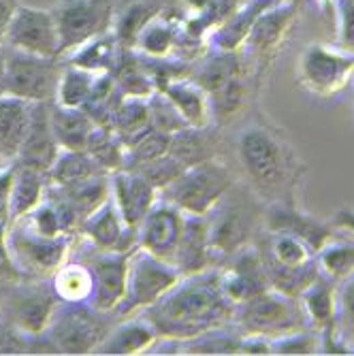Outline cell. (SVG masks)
Here are the masks:
<instances>
[{"instance_id":"1","label":"cell","mask_w":354,"mask_h":356,"mask_svg":"<svg viewBox=\"0 0 354 356\" xmlns=\"http://www.w3.org/2000/svg\"><path fill=\"white\" fill-rule=\"evenodd\" d=\"M141 316L152 322L160 339L188 341L216 329H227L235 316V303L224 295L218 269H209L182 275L169 293L143 309Z\"/></svg>"},{"instance_id":"20","label":"cell","mask_w":354,"mask_h":356,"mask_svg":"<svg viewBox=\"0 0 354 356\" xmlns=\"http://www.w3.org/2000/svg\"><path fill=\"white\" fill-rule=\"evenodd\" d=\"M49 107L51 103H32L28 135L19 147V154L15 156L17 165L37 169L41 173H47L51 169L56 156L60 154V145L51 131Z\"/></svg>"},{"instance_id":"14","label":"cell","mask_w":354,"mask_h":356,"mask_svg":"<svg viewBox=\"0 0 354 356\" xmlns=\"http://www.w3.org/2000/svg\"><path fill=\"white\" fill-rule=\"evenodd\" d=\"M209 245L216 261H227L237 252L250 245L254 231V213L239 203L229 201V194L220 201V205L207 213Z\"/></svg>"},{"instance_id":"17","label":"cell","mask_w":354,"mask_h":356,"mask_svg":"<svg viewBox=\"0 0 354 356\" xmlns=\"http://www.w3.org/2000/svg\"><path fill=\"white\" fill-rule=\"evenodd\" d=\"M218 275L224 295L235 303V307L271 288L259 250L250 245L227 258V265L218 269Z\"/></svg>"},{"instance_id":"35","label":"cell","mask_w":354,"mask_h":356,"mask_svg":"<svg viewBox=\"0 0 354 356\" xmlns=\"http://www.w3.org/2000/svg\"><path fill=\"white\" fill-rule=\"evenodd\" d=\"M96 77H99V73H90L86 69H79V67H73V64L64 62L54 103H58L62 107H79L81 109L90 99Z\"/></svg>"},{"instance_id":"23","label":"cell","mask_w":354,"mask_h":356,"mask_svg":"<svg viewBox=\"0 0 354 356\" xmlns=\"http://www.w3.org/2000/svg\"><path fill=\"white\" fill-rule=\"evenodd\" d=\"M158 331L141 314L118 320L94 354H139L158 343Z\"/></svg>"},{"instance_id":"38","label":"cell","mask_w":354,"mask_h":356,"mask_svg":"<svg viewBox=\"0 0 354 356\" xmlns=\"http://www.w3.org/2000/svg\"><path fill=\"white\" fill-rule=\"evenodd\" d=\"M147 103H150V115H152V128H154V131L173 137V135L182 133L184 128H188L186 120L179 115L175 105L167 99L163 92L152 94L147 99Z\"/></svg>"},{"instance_id":"40","label":"cell","mask_w":354,"mask_h":356,"mask_svg":"<svg viewBox=\"0 0 354 356\" xmlns=\"http://www.w3.org/2000/svg\"><path fill=\"white\" fill-rule=\"evenodd\" d=\"M30 339L19 333L11 322L0 314V354H17L28 350Z\"/></svg>"},{"instance_id":"31","label":"cell","mask_w":354,"mask_h":356,"mask_svg":"<svg viewBox=\"0 0 354 356\" xmlns=\"http://www.w3.org/2000/svg\"><path fill=\"white\" fill-rule=\"evenodd\" d=\"M177 41H179V35H177L175 24L167 15L158 13L139 32L135 49L141 56L163 60V58H171L173 54L177 56Z\"/></svg>"},{"instance_id":"12","label":"cell","mask_w":354,"mask_h":356,"mask_svg":"<svg viewBox=\"0 0 354 356\" xmlns=\"http://www.w3.org/2000/svg\"><path fill=\"white\" fill-rule=\"evenodd\" d=\"M299 83L314 96L331 99L348 88L354 77V56L339 47L312 43L303 49L297 64Z\"/></svg>"},{"instance_id":"47","label":"cell","mask_w":354,"mask_h":356,"mask_svg":"<svg viewBox=\"0 0 354 356\" xmlns=\"http://www.w3.org/2000/svg\"><path fill=\"white\" fill-rule=\"evenodd\" d=\"M284 3H295V0H284Z\"/></svg>"},{"instance_id":"2","label":"cell","mask_w":354,"mask_h":356,"mask_svg":"<svg viewBox=\"0 0 354 356\" xmlns=\"http://www.w3.org/2000/svg\"><path fill=\"white\" fill-rule=\"evenodd\" d=\"M233 325L243 337H263L269 341L312 329L299 297L269 288L235 307Z\"/></svg>"},{"instance_id":"28","label":"cell","mask_w":354,"mask_h":356,"mask_svg":"<svg viewBox=\"0 0 354 356\" xmlns=\"http://www.w3.org/2000/svg\"><path fill=\"white\" fill-rule=\"evenodd\" d=\"M122 51L124 49L120 47L113 30H107L103 35L88 41L86 45H81L79 49H75L73 54H69L64 58V62L86 69L90 73H113L122 58Z\"/></svg>"},{"instance_id":"11","label":"cell","mask_w":354,"mask_h":356,"mask_svg":"<svg viewBox=\"0 0 354 356\" xmlns=\"http://www.w3.org/2000/svg\"><path fill=\"white\" fill-rule=\"evenodd\" d=\"M77 250H71V258L81 261L90 273H92V297L90 305L103 314L115 312V307L122 303L126 295V265L128 254L118 252H105L90 245L79 237V243H75Z\"/></svg>"},{"instance_id":"6","label":"cell","mask_w":354,"mask_h":356,"mask_svg":"<svg viewBox=\"0 0 354 356\" xmlns=\"http://www.w3.org/2000/svg\"><path fill=\"white\" fill-rule=\"evenodd\" d=\"M75 237H45L24 220L9 222L7 248L13 267L24 280H47L71 258Z\"/></svg>"},{"instance_id":"44","label":"cell","mask_w":354,"mask_h":356,"mask_svg":"<svg viewBox=\"0 0 354 356\" xmlns=\"http://www.w3.org/2000/svg\"><path fill=\"white\" fill-rule=\"evenodd\" d=\"M333 229H339V231H348L352 237H354V211L352 209H341L333 216V222H331Z\"/></svg>"},{"instance_id":"36","label":"cell","mask_w":354,"mask_h":356,"mask_svg":"<svg viewBox=\"0 0 354 356\" xmlns=\"http://www.w3.org/2000/svg\"><path fill=\"white\" fill-rule=\"evenodd\" d=\"M318 269L325 277L339 284L354 275V241L329 239V243L316 254Z\"/></svg>"},{"instance_id":"15","label":"cell","mask_w":354,"mask_h":356,"mask_svg":"<svg viewBox=\"0 0 354 356\" xmlns=\"http://www.w3.org/2000/svg\"><path fill=\"white\" fill-rule=\"evenodd\" d=\"M184 226L186 213L158 197L156 205L137 226V245L173 265Z\"/></svg>"},{"instance_id":"9","label":"cell","mask_w":354,"mask_h":356,"mask_svg":"<svg viewBox=\"0 0 354 356\" xmlns=\"http://www.w3.org/2000/svg\"><path fill=\"white\" fill-rule=\"evenodd\" d=\"M64 62L60 58H45L35 54H24L7 49V73L5 94L17 96L28 103H51Z\"/></svg>"},{"instance_id":"37","label":"cell","mask_w":354,"mask_h":356,"mask_svg":"<svg viewBox=\"0 0 354 356\" xmlns=\"http://www.w3.org/2000/svg\"><path fill=\"white\" fill-rule=\"evenodd\" d=\"M335 335L346 350L354 348V275L337 284Z\"/></svg>"},{"instance_id":"4","label":"cell","mask_w":354,"mask_h":356,"mask_svg":"<svg viewBox=\"0 0 354 356\" xmlns=\"http://www.w3.org/2000/svg\"><path fill=\"white\" fill-rule=\"evenodd\" d=\"M179 280L182 273L177 271L175 265L137 245L133 252H128L126 295L122 303L115 307L113 318L124 320L141 314L143 309L154 305L160 297H165Z\"/></svg>"},{"instance_id":"30","label":"cell","mask_w":354,"mask_h":356,"mask_svg":"<svg viewBox=\"0 0 354 356\" xmlns=\"http://www.w3.org/2000/svg\"><path fill=\"white\" fill-rule=\"evenodd\" d=\"M47 173H41L37 169H28L15 163V177L11 188V218L9 222H15L24 216H28L32 209H37L45 194H47Z\"/></svg>"},{"instance_id":"24","label":"cell","mask_w":354,"mask_h":356,"mask_svg":"<svg viewBox=\"0 0 354 356\" xmlns=\"http://www.w3.org/2000/svg\"><path fill=\"white\" fill-rule=\"evenodd\" d=\"M303 312L307 316L309 327L323 335L335 331V314H337V284L320 273L314 284H309L299 297Z\"/></svg>"},{"instance_id":"19","label":"cell","mask_w":354,"mask_h":356,"mask_svg":"<svg viewBox=\"0 0 354 356\" xmlns=\"http://www.w3.org/2000/svg\"><path fill=\"white\" fill-rule=\"evenodd\" d=\"M111 181V201L128 226H137L156 205L160 190L139 171L120 169L109 175Z\"/></svg>"},{"instance_id":"16","label":"cell","mask_w":354,"mask_h":356,"mask_svg":"<svg viewBox=\"0 0 354 356\" xmlns=\"http://www.w3.org/2000/svg\"><path fill=\"white\" fill-rule=\"evenodd\" d=\"M297 19L295 3H280L267 9L259 19L254 22L248 39L241 45L243 60H250L256 67H263V62L271 60L288 37L293 24Z\"/></svg>"},{"instance_id":"42","label":"cell","mask_w":354,"mask_h":356,"mask_svg":"<svg viewBox=\"0 0 354 356\" xmlns=\"http://www.w3.org/2000/svg\"><path fill=\"white\" fill-rule=\"evenodd\" d=\"M7 229H9V222L0 224V280H5L9 284L22 282L24 277L17 273V269L13 267V261L9 256V248H7Z\"/></svg>"},{"instance_id":"3","label":"cell","mask_w":354,"mask_h":356,"mask_svg":"<svg viewBox=\"0 0 354 356\" xmlns=\"http://www.w3.org/2000/svg\"><path fill=\"white\" fill-rule=\"evenodd\" d=\"M237 156L250 181L261 192H275L293 184L297 160L275 135L261 126H252L237 139Z\"/></svg>"},{"instance_id":"41","label":"cell","mask_w":354,"mask_h":356,"mask_svg":"<svg viewBox=\"0 0 354 356\" xmlns=\"http://www.w3.org/2000/svg\"><path fill=\"white\" fill-rule=\"evenodd\" d=\"M15 177V160L5 167H0V224L11 218V188Z\"/></svg>"},{"instance_id":"18","label":"cell","mask_w":354,"mask_h":356,"mask_svg":"<svg viewBox=\"0 0 354 356\" xmlns=\"http://www.w3.org/2000/svg\"><path fill=\"white\" fill-rule=\"evenodd\" d=\"M77 237L105 252L128 254L137 248V229L124 222L111 199L83 220Z\"/></svg>"},{"instance_id":"43","label":"cell","mask_w":354,"mask_h":356,"mask_svg":"<svg viewBox=\"0 0 354 356\" xmlns=\"http://www.w3.org/2000/svg\"><path fill=\"white\" fill-rule=\"evenodd\" d=\"M17 11V3L15 0H0V45H3V39H5V32L13 19Z\"/></svg>"},{"instance_id":"7","label":"cell","mask_w":354,"mask_h":356,"mask_svg":"<svg viewBox=\"0 0 354 356\" xmlns=\"http://www.w3.org/2000/svg\"><path fill=\"white\" fill-rule=\"evenodd\" d=\"M111 314L94 309L90 303H62L56 307L47 331L51 348L62 354H88L101 346L113 327Z\"/></svg>"},{"instance_id":"25","label":"cell","mask_w":354,"mask_h":356,"mask_svg":"<svg viewBox=\"0 0 354 356\" xmlns=\"http://www.w3.org/2000/svg\"><path fill=\"white\" fill-rule=\"evenodd\" d=\"M160 92L175 105V109L179 111V115L186 120L190 128H211L214 118H211L209 96L201 86H197L190 79V75L167 83Z\"/></svg>"},{"instance_id":"32","label":"cell","mask_w":354,"mask_h":356,"mask_svg":"<svg viewBox=\"0 0 354 356\" xmlns=\"http://www.w3.org/2000/svg\"><path fill=\"white\" fill-rule=\"evenodd\" d=\"M92 273L90 269L75 258H69L54 275L51 288L62 303H88L92 297Z\"/></svg>"},{"instance_id":"27","label":"cell","mask_w":354,"mask_h":356,"mask_svg":"<svg viewBox=\"0 0 354 356\" xmlns=\"http://www.w3.org/2000/svg\"><path fill=\"white\" fill-rule=\"evenodd\" d=\"M51 131L60 149L83 152L94 131V120L79 107H62L51 101L49 107Z\"/></svg>"},{"instance_id":"22","label":"cell","mask_w":354,"mask_h":356,"mask_svg":"<svg viewBox=\"0 0 354 356\" xmlns=\"http://www.w3.org/2000/svg\"><path fill=\"white\" fill-rule=\"evenodd\" d=\"M173 265L182 275H195L216 269L218 261L209 245L207 216H186L184 235L179 239Z\"/></svg>"},{"instance_id":"33","label":"cell","mask_w":354,"mask_h":356,"mask_svg":"<svg viewBox=\"0 0 354 356\" xmlns=\"http://www.w3.org/2000/svg\"><path fill=\"white\" fill-rule=\"evenodd\" d=\"M96 175H109V173H105L96 165L94 158L86 149L83 152L60 149L51 169L47 171V181L51 186H73L77 181H83Z\"/></svg>"},{"instance_id":"46","label":"cell","mask_w":354,"mask_h":356,"mask_svg":"<svg viewBox=\"0 0 354 356\" xmlns=\"http://www.w3.org/2000/svg\"><path fill=\"white\" fill-rule=\"evenodd\" d=\"M3 303H5V295H0V314H3Z\"/></svg>"},{"instance_id":"39","label":"cell","mask_w":354,"mask_h":356,"mask_svg":"<svg viewBox=\"0 0 354 356\" xmlns=\"http://www.w3.org/2000/svg\"><path fill=\"white\" fill-rule=\"evenodd\" d=\"M339 28H337V45L341 51L354 56V0H339Z\"/></svg>"},{"instance_id":"29","label":"cell","mask_w":354,"mask_h":356,"mask_svg":"<svg viewBox=\"0 0 354 356\" xmlns=\"http://www.w3.org/2000/svg\"><path fill=\"white\" fill-rule=\"evenodd\" d=\"M115 135L124 141V145H133L137 139H141L145 133L152 131V115H150V103L147 99H137V96H122L118 101L111 124Z\"/></svg>"},{"instance_id":"34","label":"cell","mask_w":354,"mask_h":356,"mask_svg":"<svg viewBox=\"0 0 354 356\" xmlns=\"http://www.w3.org/2000/svg\"><path fill=\"white\" fill-rule=\"evenodd\" d=\"M86 152L105 173H115L126 165V145L109 126H94Z\"/></svg>"},{"instance_id":"21","label":"cell","mask_w":354,"mask_h":356,"mask_svg":"<svg viewBox=\"0 0 354 356\" xmlns=\"http://www.w3.org/2000/svg\"><path fill=\"white\" fill-rule=\"evenodd\" d=\"M263 218H265L267 233L293 235V237L301 239L314 254H318L329 243V239H333V226L331 224L318 222V220L301 213L293 205L275 203L265 211Z\"/></svg>"},{"instance_id":"26","label":"cell","mask_w":354,"mask_h":356,"mask_svg":"<svg viewBox=\"0 0 354 356\" xmlns=\"http://www.w3.org/2000/svg\"><path fill=\"white\" fill-rule=\"evenodd\" d=\"M32 115V103L11 94H0V152L11 163L19 154V147L28 135Z\"/></svg>"},{"instance_id":"8","label":"cell","mask_w":354,"mask_h":356,"mask_svg":"<svg viewBox=\"0 0 354 356\" xmlns=\"http://www.w3.org/2000/svg\"><path fill=\"white\" fill-rule=\"evenodd\" d=\"M58 39L60 60L111 30L115 17L113 0H60L51 9Z\"/></svg>"},{"instance_id":"10","label":"cell","mask_w":354,"mask_h":356,"mask_svg":"<svg viewBox=\"0 0 354 356\" xmlns=\"http://www.w3.org/2000/svg\"><path fill=\"white\" fill-rule=\"evenodd\" d=\"M58 305L60 299L51 284H45V280H22L5 293L3 316L30 339L47 331Z\"/></svg>"},{"instance_id":"5","label":"cell","mask_w":354,"mask_h":356,"mask_svg":"<svg viewBox=\"0 0 354 356\" xmlns=\"http://www.w3.org/2000/svg\"><path fill=\"white\" fill-rule=\"evenodd\" d=\"M233 190L231 171L216 158L188 167L175 181L160 190V199L186 216H207Z\"/></svg>"},{"instance_id":"45","label":"cell","mask_w":354,"mask_h":356,"mask_svg":"<svg viewBox=\"0 0 354 356\" xmlns=\"http://www.w3.org/2000/svg\"><path fill=\"white\" fill-rule=\"evenodd\" d=\"M5 73H7V47L0 45V94H5Z\"/></svg>"},{"instance_id":"13","label":"cell","mask_w":354,"mask_h":356,"mask_svg":"<svg viewBox=\"0 0 354 356\" xmlns=\"http://www.w3.org/2000/svg\"><path fill=\"white\" fill-rule=\"evenodd\" d=\"M3 45L7 49H15L24 54L60 58V39H58L51 9L41 11L35 7H17L5 32Z\"/></svg>"}]
</instances>
